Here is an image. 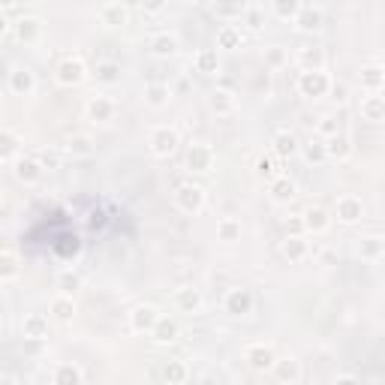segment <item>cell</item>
<instances>
[{
  "instance_id": "1",
  "label": "cell",
  "mask_w": 385,
  "mask_h": 385,
  "mask_svg": "<svg viewBox=\"0 0 385 385\" xmlns=\"http://www.w3.org/2000/svg\"><path fill=\"white\" fill-rule=\"evenodd\" d=\"M331 75L325 70H304L298 75V94L307 97V99H319V97H328L331 94Z\"/></svg>"
},
{
  "instance_id": "2",
  "label": "cell",
  "mask_w": 385,
  "mask_h": 385,
  "mask_svg": "<svg viewBox=\"0 0 385 385\" xmlns=\"http://www.w3.org/2000/svg\"><path fill=\"white\" fill-rule=\"evenodd\" d=\"M85 75H87V66L82 58H63L58 63V70H54V82L61 87H75L85 82Z\"/></svg>"
},
{
  "instance_id": "3",
  "label": "cell",
  "mask_w": 385,
  "mask_h": 385,
  "mask_svg": "<svg viewBox=\"0 0 385 385\" xmlns=\"http://www.w3.org/2000/svg\"><path fill=\"white\" fill-rule=\"evenodd\" d=\"M175 205L184 211V214H199L202 208H205V187H199V184H178Z\"/></svg>"
},
{
  "instance_id": "4",
  "label": "cell",
  "mask_w": 385,
  "mask_h": 385,
  "mask_svg": "<svg viewBox=\"0 0 385 385\" xmlns=\"http://www.w3.org/2000/svg\"><path fill=\"white\" fill-rule=\"evenodd\" d=\"M178 145H181V135H178V130H172V127H157V130L151 133V154L160 157V160L172 157V154L178 151Z\"/></svg>"
},
{
  "instance_id": "5",
  "label": "cell",
  "mask_w": 385,
  "mask_h": 385,
  "mask_svg": "<svg viewBox=\"0 0 385 385\" xmlns=\"http://www.w3.org/2000/svg\"><path fill=\"white\" fill-rule=\"evenodd\" d=\"M223 310L229 313V316H247V313H253V292L244 289V286L229 289V292H226V298H223Z\"/></svg>"
},
{
  "instance_id": "6",
  "label": "cell",
  "mask_w": 385,
  "mask_h": 385,
  "mask_svg": "<svg viewBox=\"0 0 385 385\" xmlns=\"http://www.w3.org/2000/svg\"><path fill=\"white\" fill-rule=\"evenodd\" d=\"M187 169L196 175H205L214 169V148L211 145H202V142H192L190 151H187Z\"/></svg>"
},
{
  "instance_id": "7",
  "label": "cell",
  "mask_w": 385,
  "mask_h": 385,
  "mask_svg": "<svg viewBox=\"0 0 385 385\" xmlns=\"http://www.w3.org/2000/svg\"><path fill=\"white\" fill-rule=\"evenodd\" d=\"M334 217H337V223H343V226H355L361 217H365V205H361L358 196H349V192H346V196L337 199Z\"/></svg>"
},
{
  "instance_id": "8",
  "label": "cell",
  "mask_w": 385,
  "mask_h": 385,
  "mask_svg": "<svg viewBox=\"0 0 385 385\" xmlns=\"http://www.w3.org/2000/svg\"><path fill=\"white\" fill-rule=\"evenodd\" d=\"M244 361L250 365V370H256V373H268L271 367H274L277 355H274V349H271V346H265V343H253V346H247Z\"/></svg>"
},
{
  "instance_id": "9",
  "label": "cell",
  "mask_w": 385,
  "mask_h": 385,
  "mask_svg": "<svg viewBox=\"0 0 385 385\" xmlns=\"http://www.w3.org/2000/svg\"><path fill=\"white\" fill-rule=\"evenodd\" d=\"M13 33L21 45H37L42 39V21L37 16H21L13 25Z\"/></svg>"
},
{
  "instance_id": "10",
  "label": "cell",
  "mask_w": 385,
  "mask_h": 385,
  "mask_svg": "<svg viewBox=\"0 0 385 385\" xmlns=\"http://www.w3.org/2000/svg\"><path fill=\"white\" fill-rule=\"evenodd\" d=\"M160 310L154 307V304H139V307H133L130 313V328L139 334H151V328L157 325V319H160Z\"/></svg>"
},
{
  "instance_id": "11",
  "label": "cell",
  "mask_w": 385,
  "mask_h": 385,
  "mask_svg": "<svg viewBox=\"0 0 385 385\" xmlns=\"http://www.w3.org/2000/svg\"><path fill=\"white\" fill-rule=\"evenodd\" d=\"M301 220H304V229H307L310 235H325L328 226H331V214H328L325 208H319V205H310L301 214Z\"/></svg>"
},
{
  "instance_id": "12",
  "label": "cell",
  "mask_w": 385,
  "mask_h": 385,
  "mask_svg": "<svg viewBox=\"0 0 385 385\" xmlns=\"http://www.w3.org/2000/svg\"><path fill=\"white\" fill-rule=\"evenodd\" d=\"M178 334H181V328H178V322L172 319V316H160V319H157V325L151 328V341H154L157 346L175 343Z\"/></svg>"
},
{
  "instance_id": "13",
  "label": "cell",
  "mask_w": 385,
  "mask_h": 385,
  "mask_svg": "<svg viewBox=\"0 0 385 385\" xmlns=\"http://www.w3.org/2000/svg\"><path fill=\"white\" fill-rule=\"evenodd\" d=\"M361 118L370 123H382L385 121V97L379 90H367V97L361 99Z\"/></svg>"
},
{
  "instance_id": "14",
  "label": "cell",
  "mask_w": 385,
  "mask_h": 385,
  "mask_svg": "<svg viewBox=\"0 0 385 385\" xmlns=\"http://www.w3.org/2000/svg\"><path fill=\"white\" fill-rule=\"evenodd\" d=\"M355 256L361 262H377V259L385 256V241L379 235H367V238H358L355 244Z\"/></svg>"
},
{
  "instance_id": "15",
  "label": "cell",
  "mask_w": 385,
  "mask_h": 385,
  "mask_svg": "<svg viewBox=\"0 0 385 385\" xmlns=\"http://www.w3.org/2000/svg\"><path fill=\"white\" fill-rule=\"evenodd\" d=\"M115 115H118V106H115V99H109V97H94L87 103V118L94 123H109Z\"/></svg>"
},
{
  "instance_id": "16",
  "label": "cell",
  "mask_w": 385,
  "mask_h": 385,
  "mask_svg": "<svg viewBox=\"0 0 385 385\" xmlns=\"http://www.w3.org/2000/svg\"><path fill=\"white\" fill-rule=\"evenodd\" d=\"M21 337H39V341H49V316L42 313H28L21 319Z\"/></svg>"
},
{
  "instance_id": "17",
  "label": "cell",
  "mask_w": 385,
  "mask_h": 385,
  "mask_svg": "<svg viewBox=\"0 0 385 385\" xmlns=\"http://www.w3.org/2000/svg\"><path fill=\"white\" fill-rule=\"evenodd\" d=\"M42 172H45V169H42V163L37 160V157H21V160L16 163V178L21 181V184H37V181L42 178Z\"/></svg>"
},
{
  "instance_id": "18",
  "label": "cell",
  "mask_w": 385,
  "mask_h": 385,
  "mask_svg": "<svg viewBox=\"0 0 385 385\" xmlns=\"http://www.w3.org/2000/svg\"><path fill=\"white\" fill-rule=\"evenodd\" d=\"M328 145V160H349V157H353V139H349V135L341 130V133H337V135H331V139H328L325 142Z\"/></svg>"
},
{
  "instance_id": "19",
  "label": "cell",
  "mask_w": 385,
  "mask_h": 385,
  "mask_svg": "<svg viewBox=\"0 0 385 385\" xmlns=\"http://www.w3.org/2000/svg\"><path fill=\"white\" fill-rule=\"evenodd\" d=\"M268 192H271V199H274V202H280V205H286V202L295 199L298 187H295V181H289V178L277 175V178L268 184Z\"/></svg>"
},
{
  "instance_id": "20",
  "label": "cell",
  "mask_w": 385,
  "mask_h": 385,
  "mask_svg": "<svg viewBox=\"0 0 385 385\" xmlns=\"http://www.w3.org/2000/svg\"><path fill=\"white\" fill-rule=\"evenodd\" d=\"M33 87H37V78H33L30 70H13L9 73V90L16 97H30Z\"/></svg>"
},
{
  "instance_id": "21",
  "label": "cell",
  "mask_w": 385,
  "mask_h": 385,
  "mask_svg": "<svg viewBox=\"0 0 385 385\" xmlns=\"http://www.w3.org/2000/svg\"><path fill=\"white\" fill-rule=\"evenodd\" d=\"M280 250L289 262H304L307 253H310V247H307V241H304V235H286V241H283Z\"/></svg>"
},
{
  "instance_id": "22",
  "label": "cell",
  "mask_w": 385,
  "mask_h": 385,
  "mask_svg": "<svg viewBox=\"0 0 385 385\" xmlns=\"http://www.w3.org/2000/svg\"><path fill=\"white\" fill-rule=\"evenodd\" d=\"M271 145H274V157H280V160H289V157L298 154V139H295V135H292L289 130L274 133Z\"/></svg>"
},
{
  "instance_id": "23",
  "label": "cell",
  "mask_w": 385,
  "mask_h": 385,
  "mask_svg": "<svg viewBox=\"0 0 385 385\" xmlns=\"http://www.w3.org/2000/svg\"><path fill=\"white\" fill-rule=\"evenodd\" d=\"M175 304H178V310H184V313H199L205 301H202V292L199 289L184 286V289L175 292Z\"/></svg>"
},
{
  "instance_id": "24",
  "label": "cell",
  "mask_w": 385,
  "mask_h": 385,
  "mask_svg": "<svg viewBox=\"0 0 385 385\" xmlns=\"http://www.w3.org/2000/svg\"><path fill=\"white\" fill-rule=\"evenodd\" d=\"M99 21H103L106 28H121L130 21V9L123 4H106L103 9H99Z\"/></svg>"
},
{
  "instance_id": "25",
  "label": "cell",
  "mask_w": 385,
  "mask_h": 385,
  "mask_svg": "<svg viewBox=\"0 0 385 385\" xmlns=\"http://www.w3.org/2000/svg\"><path fill=\"white\" fill-rule=\"evenodd\" d=\"M148 49H151L154 58H160V61L175 58V54H178V37H172V33H160V37L151 39Z\"/></svg>"
},
{
  "instance_id": "26",
  "label": "cell",
  "mask_w": 385,
  "mask_h": 385,
  "mask_svg": "<svg viewBox=\"0 0 385 385\" xmlns=\"http://www.w3.org/2000/svg\"><path fill=\"white\" fill-rule=\"evenodd\" d=\"M49 310H51V316L58 322H73L75 319V301H73V295H63V292L58 298H51Z\"/></svg>"
},
{
  "instance_id": "27",
  "label": "cell",
  "mask_w": 385,
  "mask_h": 385,
  "mask_svg": "<svg viewBox=\"0 0 385 385\" xmlns=\"http://www.w3.org/2000/svg\"><path fill=\"white\" fill-rule=\"evenodd\" d=\"M277 382H298L301 379V365L295 358H283V361H274V367H271Z\"/></svg>"
},
{
  "instance_id": "28",
  "label": "cell",
  "mask_w": 385,
  "mask_h": 385,
  "mask_svg": "<svg viewBox=\"0 0 385 385\" xmlns=\"http://www.w3.org/2000/svg\"><path fill=\"white\" fill-rule=\"evenodd\" d=\"M298 66L301 70H325V51L319 45H304L298 51Z\"/></svg>"
},
{
  "instance_id": "29",
  "label": "cell",
  "mask_w": 385,
  "mask_h": 385,
  "mask_svg": "<svg viewBox=\"0 0 385 385\" xmlns=\"http://www.w3.org/2000/svg\"><path fill=\"white\" fill-rule=\"evenodd\" d=\"M169 99H172V87L163 85V82H154L145 87V103H148L151 109H163L169 106Z\"/></svg>"
},
{
  "instance_id": "30",
  "label": "cell",
  "mask_w": 385,
  "mask_h": 385,
  "mask_svg": "<svg viewBox=\"0 0 385 385\" xmlns=\"http://www.w3.org/2000/svg\"><path fill=\"white\" fill-rule=\"evenodd\" d=\"M244 9L247 6H241V0H214L211 13L217 18H223V21H235V18L244 16Z\"/></svg>"
},
{
  "instance_id": "31",
  "label": "cell",
  "mask_w": 385,
  "mask_h": 385,
  "mask_svg": "<svg viewBox=\"0 0 385 385\" xmlns=\"http://www.w3.org/2000/svg\"><path fill=\"white\" fill-rule=\"evenodd\" d=\"M295 28H298L301 33L319 30V28H322V13H319V9H313V6H304L301 13L295 16Z\"/></svg>"
},
{
  "instance_id": "32",
  "label": "cell",
  "mask_w": 385,
  "mask_h": 385,
  "mask_svg": "<svg viewBox=\"0 0 385 385\" xmlns=\"http://www.w3.org/2000/svg\"><path fill=\"white\" fill-rule=\"evenodd\" d=\"M241 220H235V217H223L217 223V241H226V244H235V241H241Z\"/></svg>"
},
{
  "instance_id": "33",
  "label": "cell",
  "mask_w": 385,
  "mask_h": 385,
  "mask_svg": "<svg viewBox=\"0 0 385 385\" xmlns=\"http://www.w3.org/2000/svg\"><path fill=\"white\" fill-rule=\"evenodd\" d=\"M361 87L365 90H379L385 85V66H377V63H367L365 70H361Z\"/></svg>"
},
{
  "instance_id": "34",
  "label": "cell",
  "mask_w": 385,
  "mask_h": 385,
  "mask_svg": "<svg viewBox=\"0 0 385 385\" xmlns=\"http://www.w3.org/2000/svg\"><path fill=\"white\" fill-rule=\"evenodd\" d=\"M63 151L70 157H94L97 154V145L87 139V135H73V139H66Z\"/></svg>"
},
{
  "instance_id": "35",
  "label": "cell",
  "mask_w": 385,
  "mask_h": 385,
  "mask_svg": "<svg viewBox=\"0 0 385 385\" xmlns=\"http://www.w3.org/2000/svg\"><path fill=\"white\" fill-rule=\"evenodd\" d=\"M85 382V373L78 365H58L54 370V385H82Z\"/></svg>"
},
{
  "instance_id": "36",
  "label": "cell",
  "mask_w": 385,
  "mask_h": 385,
  "mask_svg": "<svg viewBox=\"0 0 385 385\" xmlns=\"http://www.w3.org/2000/svg\"><path fill=\"white\" fill-rule=\"evenodd\" d=\"M160 377H163V382H169V385H181V382H187L190 370H187L184 361H166L163 370H160Z\"/></svg>"
},
{
  "instance_id": "37",
  "label": "cell",
  "mask_w": 385,
  "mask_h": 385,
  "mask_svg": "<svg viewBox=\"0 0 385 385\" xmlns=\"http://www.w3.org/2000/svg\"><path fill=\"white\" fill-rule=\"evenodd\" d=\"M304 160L307 163H313V166H322V163H328V145L322 142V139H310L307 145H304Z\"/></svg>"
},
{
  "instance_id": "38",
  "label": "cell",
  "mask_w": 385,
  "mask_h": 385,
  "mask_svg": "<svg viewBox=\"0 0 385 385\" xmlns=\"http://www.w3.org/2000/svg\"><path fill=\"white\" fill-rule=\"evenodd\" d=\"M271 9L280 21H295V16L301 13V0H271Z\"/></svg>"
},
{
  "instance_id": "39",
  "label": "cell",
  "mask_w": 385,
  "mask_h": 385,
  "mask_svg": "<svg viewBox=\"0 0 385 385\" xmlns=\"http://www.w3.org/2000/svg\"><path fill=\"white\" fill-rule=\"evenodd\" d=\"M220 70V58H217V49H202L196 54V73H205V75H214Z\"/></svg>"
},
{
  "instance_id": "40",
  "label": "cell",
  "mask_w": 385,
  "mask_h": 385,
  "mask_svg": "<svg viewBox=\"0 0 385 385\" xmlns=\"http://www.w3.org/2000/svg\"><path fill=\"white\" fill-rule=\"evenodd\" d=\"M21 148V139H18V133H13V130H4L0 133V160L4 163H9L16 157V151Z\"/></svg>"
},
{
  "instance_id": "41",
  "label": "cell",
  "mask_w": 385,
  "mask_h": 385,
  "mask_svg": "<svg viewBox=\"0 0 385 385\" xmlns=\"http://www.w3.org/2000/svg\"><path fill=\"white\" fill-rule=\"evenodd\" d=\"M241 30L238 28H232V25H223L220 30H217V49H241Z\"/></svg>"
},
{
  "instance_id": "42",
  "label": "cell",
  "mask_w": 385,
  "mask_h": 385,
  "mask_svg": "<svg viewBox=\"0 0 385 385\" xmlns=\"http://www.w3.org/2000/svg\"><path fill=\"white\" fill-rule=\"evenodd\" d=\"M97 82H103V85H118L121 82V66L115 61H103V63H97Z\"/></svg>"
},
{
  "instance_id": "43",
  "label": "cell",
  "mask_w": 385,
  "mask_h": 385,
  "mask_svg": "<svg viewBox=\"0 0 385 385\" xmlns=\"http://www.w3.org/2000/svg\"><path fill=\"white\" fill-rule=\"evenodd\" d=\"M235 97L229 94V90H214V94H211V109L214 111H217V115H232V111H235Z\"/></svg>"
},
{
  "instance_id": "44",
  "label": "cell",
  "mask_w": 385,
  "mask_h": 385,
  "mask_svg": "<svg viewBox=\"0 0 385 385\" xmlns=\"http://www.w3.org/2000/svg\"><path fill=\"white\" fill-rule=\"evenodd\" d=\"M16 277H18V256L6 247L4 256H0V280L9 283V280H16Z\"/></svg>"
},
{
  "instance_id": "45",
  "label": "cell",
  "mask_w": 385,
  "mask_h": 385,
  "mask_svg": "<svg viewBox=\"0 0 385 385\" xmlns=\"http://www.w3.org/2000/svg\"><path fill=\"white\" fill-rule=\"evenodd\" d=\"M253 172H256V178L259 181H268V184H271V181H274L280 172H277V163H274V157H259V160H256V169H253Z\"/></svg>"
},
{
  "instance_id": "46",
  "label": "cell",
  "mask_w": 385,
  "mask_h": 385,
  "mask_svg": "<svg viewBox=\"0 0 385 385\" xmlns=\"http://www.w3.org/2000/svg\"><path fill=\"white\" fill-rule=\"evenodd\" d=\"M58 289L63 295H75L78 289H82V277H78V271H61L58 274Z\"/></svg>"
},
{
  "instance_id": "47",
  "label": "cell",
  "mask_w": 385,
  "mask_h": 385,
  "mask_svg": "<svg viewBox=\"0 0 385 385\" xmlns=\"http://www.w3.org/2000/svg\"><path fill=\"white\" fill-rule=\"evenodd\" d=\"M37 160L42 163V169H61V163H63V157H61V151L58 148H39L37 151Z\"/></svg>"
},
{
  "instance_id": "48",
  "label": "cell",
  "mask_w": 385,
  "mask_h": 385,
  "mask_svg": "<svg viewBox=\"0 0 385 385\" xmlns=\"http://www.w3.org/2000/svg\"><path fill=\"white\" fill-rule=\"evenodd\" d=\"M241 21H244V25L250 28V30H262V28H265V13H262L259 6H247L244 16H241Z\"/></svg>"
},
{
  "instance_id": "49",
  "label": "cell",
  "mask_w": 385,
  "mask_h": 385,
  "mask_svg": "<svg viewBox=\"0 0 385 385\" xmlns=\"http://www.w3.org/2000/svg\"><path fill=\"white\" fill-rule=\"evenodd\" d=\"M265 63L271 66V70H283V66L289 63V51L280 49V45H274V49L265 51Z\"/></svg>"
},
{
  "instance_id": "50",
  "label": "cell",
  "mask_w": 385,
  "mask_h": 385,
  "mask_svg": "<svg viewBox=\"0 0 385 385\" xmlns=\"http://www.w3.org/2000/svg\"><path fill=\"white\" fill-rule=\"evenodd\" d=\"M316 133H319L322 139H331V135L341 133V121H337V115H325L319 123H316Z\"/></svg>"
},
{
  "instance_id": "51",
  "label": "cell",
  "mask_w": 385,
  "mask_h": 385,
  "mask_svg": "<svg viewBox=\"0 0 385 385\" xmlns=\"http://www.w3.org/2000/svg\"><path fill=\"white\" fill-rule=\"evenodd\" d=\"M166 4H169V0H139V6L145 9V13H151V16L163 13V9H166Z\"/></svg>"
},
{
  "instance_id": "52",
  "label": "cell",
  "mask_w": 385,
  "mask_h": 385,
  "mask_svg": "<svg viewBox=\"0 0 385 385\" xmlns=\"http://www.w3.org/2000/svg\"><path fill=\"white\" fill-rule=\"evenodd\" d=\"M286 232H289V235H304L307 229H304V220H301V217H292V220L286 223Z\"/></svg>"
},
{
  "instance_id": "53",
  "label": "cell",
  "mask_w": 385,
  "mask_h": 385,
  "mask_svg": "<svg viewBox=\"0 0 385 385\" xmlns=\"http://www.w3.org/2000/svg\"><path fill=\"white\" fill-rule=\"evenodd\" d=\"M331 94H334L337 99H343V97H346V87H343V85H331Z\"/></svg>"
},
{
  "instance_id": "54",
  "label": "cell",
  "mask_w": 385,
  "mask_h": 385,
  "mask_svg": "<svg viewBox=\"0 0 385 385\" xmlns=\"http://www.w3.org/2000/svg\"><path fill=\"white\" fill-rule=\"evenodd\" d=\"M334 382H358V377H353V373H341V377H334Z\"/></svg>"
},
{
  "instance_id": "55",
  "label": "cell",
  "mask_w": 385,
  "mask_h": 385,
  "mask_svg": "<svg viewBox=\"0 0 385 385\" xmlns=\"http://www.w3.org/2000/svg\"><path fill=\"white\" fill-rule=\"evenodd\" d=\"M0 385H16V379L9 377V373H4V377H0Z\"/></svg>"
},
{
  "instance_id": "56",
  "label": "cell",
  "mask_w": 385,
  "mask_h": 385,
  "mask_svg": "<svg viewBox=\"0 0 385 385\" xmlns=\"http://www.w3.org/2000/svg\"><path fill=\"white\" fill-rule=\"evenodd\" d=\"M4 4V9H9V6H16V0H0Z\"/></svg>"
}]
</instances>
